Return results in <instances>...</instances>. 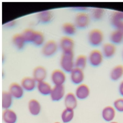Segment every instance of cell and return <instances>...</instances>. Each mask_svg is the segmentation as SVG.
<instances>
[{"mask_svg": "<svg viewBox=\"0 0 123 123\" xmlns=\"http://www.w3.org/2000/svg\"><path fill=\"white\" fill-rule=\"evenodd\" d=\"M65 95V88L63 85L54 86L49 95L52 101L57 102L64 98Z\"/></svg>", "mask_w": 123, "mask_h": 123, "instance_id": "cell-8", "label": "cell"}, {"mask_svg": "<svg viewBox=\"0 0 123 123\" xmlns=\"http://www.w3.org/2000/svg\"><path fill=\"white\" fill-rule=\"evenodd\" d=\"M73 52L62 53L60 61L61 69L66 73H70L75 68Z\"/></svg>", "mask_w": 123, "mask_h": 123, "instance_id": "cell-1", "label": "cell"}, {"mask_svg": "<svg viewBox=\"0 0 123 123\" xmlns=\"http://www.w3.org/2000/svg\"><path fill=\"white\" fill-rule=\"evenodd\" d=\"M32 75L33 78L37 83L45 81L47 77V71L44 67L37 66L33 70Z\"/></svg>", "mask_w": 123, "mask_h": 123, "instance_id": "cell-15", "label": "cell"}, {"mask_svg": "<svg viewBox=\"0 0 123 123\" xmlns=\"http://www.w3.org/2000/svg\"><path fill=\"white\" fill-rule=\"evenodd\" d=\"M123 21V12L116 11L112 13L110 18V23L113 28Z\"/></svg>", "mask_w": 123, "mask_h": 123, "instance_id": "cell-28", "label": "cell"}, {"mask_svg": "<svg viewBox=\"0 0 123 123\" xmlns=\"http://www.w3.org/2000/svg\"><path fill=\"white\" fill-rule=\"evenodd\" d=\"M122 59H123V51H122Z\"/></svg>", "mask_w": 123, "mask_h": 123, "instance_id": "cell-38", "label": "cell"}, {"mask_svg": "<svg viewBox=\"0 0 123 123\" xmlns=\"http://www.w3.org/2000/svg\"><path fill=\"white\" fill-rule=\"evenodd\" d=\"M108 123H119L117 122L116 121H113L111 122H108Z\"/></svg>", "mask_w": 123, "mask_h": 123, "instance_id": "cell-37", "label": "cell"}, {"mask_svg": "<svg viewBox=\"0 0 123 123\" xmlns=\"http://www.w3.org/2000/svg\"><path fill=\"white\" fill-rule=\"evenodd\" d=\"M118 91L120 95L123 97V80H121L119 84Z\"/></svg>", "mask_w": 123, "mask_h": 123, "instance_id": "cell-35", "label": "cell"}, {"mask_svg": "<svg viewBox=\"0 0 123 123\" xmlns=\"http://www.w3.org/2000/svg\"><path fill=\"white\" fill-rule=\"evenodd\" d=\"M16 21L15 20H12L10 21L5 24L4 26L6 28H11L15 26L16 24Z\"/></svg>", "mask_w": 123, "mask_h": 123, "instance_id": "cell-34", "label": "cell"}, {"mask_svg": "<svg viewBox=\"0 0 123 123\" xmlns=\"http://www.w3.org/2000/svg\"><path fill=\"white\" fill-rule=\"evenodd\" d=\"M54 123H60V122H55Z\"/></svg>", "mask_w": 123, "mask_h": 123, "instance_id": "cell-39", "label": "cell"}, {"mask_svg": "<svg viewBox=\"0 0 123 123\" xmlns=\"http://www.w3.org/2000/svg\"><path fill=\"white\" fill-rule=\"evenodd\" d=\"M105 15V11L103 8H95L92 10L90 17L91 20L96 22L101 20Z\"/></svg>", "mask_w": 123, "mask_h": 123, "instance_id": "cell-26", "label": "cell"}, {"mask_svg": "<svg viewBox=\"0 0 123 123\" xmlns=\"http://www.w3.org/2000/svg\"><path fill=\"white\" fill-rule=\"evenodd\" d=\"M113 106L117 112L123 113V97L116 99L114 101Z\"/></svg>", "mask_w": 123, "mask_h": 123, "instance_id": "cell-32", "label": "cell"}, {"mask_svg": "<svg viewBox=\"0 0 123 123\" xmlns=\"http://www.w3.org/2000/svg\"><path fill=\"white\" fill-rule=\"evenodd\" d=\"M53 16L52 11L49 10L41 11L36 14L37 21L41 24H46L50 23L53 19Z\"/></svg>", "mask_w": 123, "mask_h": 123, "instance_id": "cell-12", "label": "cell"}, {"mask_svg": "<svg viewBox=\"0 0 123 123\" xmlns=\"http://www.w3.org/2000/svg\"><path fill=\"white\" fill-rule=\"evenodd\" d=\"M70 78L72 83L78 85L83 83L85 80V73L83 70L75 67L70 73Z\"/></svg>", "mask_w": 123, "mask_h": 123, "instance_id": "cell-9", "label": "cell"}, {"mask_svg": "<svg viewBox=\"0 0 123 123\" xmlns=\"http://www.w3.org/2000/svg\"><path fill=\"white\" fill-rule=\"evenodd\" d=\"M36 31L30 29L24 30L21 33L26 43L32 44Z\"/></svg>", "mask_w": 123, "mask_h": 123, "instance_id": "cell-31", "label": "cell"}, {"mask_svg": "<svg viewBox=\"0 0 123 123\" xmlns=\"http://www.w3.org/2000/svg\"><path fill=\"white\" fill-rule=\"evenodd\" d=\"M87 40L92 47H97L101 46L104 40V35L102 31L98 29L91 30L88 33Z\"/></svg>", "mask_w": 123, "mask_h": 123, "instance_id": "cell-2", "label": "cell"}, {"mask_svg": "<svg viewBox=\"0 0 123 123\" xmlns=\"http://www.w3.org/2000/svg\"><path fill=\"white\" fill-rule=\"evenodd\" d=\"M12 42L15 48L18 50L23 49L26 43L22 33L15 34L12 38Z\"/></svg>", "mask_w": 123, "mask_h": 123, "instance_id": "cell-21", "label": "cell"}, {"mask_svg": "<svg viewBox=\"0 0 123 123\" xmlns=\"http://www.w3.org/2000/svg\"><path fill=\"white\" fill-rule=\"evenodd\" d=\"M37 82L33 77H26L21 80L20 85L24 91L31 92L37 88Z\"/></svg>", "mask_w": 123, "mask_h": 123, "instance_id": "cell-16", "label": "cell"}, {"mask_svg": "<svg viewBox=\"0 0 123 123\" xmlns=\"http://www.w3.org/2000/svg\"><path fill=\"white\" fill-rule=\"evenodd\" d=\"M104 58L101 51L98 49H93L88 55V62L92 67L98 68L102 64Z\"/></svg>", "mask_w": 123, "mask_h": 123, "instance_id": "cell-4", "label": "cell"}, {"mask_svg": "<svg viewBox=\"0 0 123 123\" xmlns=\"http://www.w3.org/2000/svg\"><path fill=\"white\" fill-rule=\"evenodd\" d=\"M45 38L43 34L40 31H36L32 44L38 47H42L45 43Z\"/></svg>", "mask_w": 123, "mask_h": 123, "instance_id": "cell-30", "label": "cell"}, {"mask_svg": "<svg viewBox=\"0 0 123 123\" xmlns=\"http://www.w3.org/2000/svg\"><path fill=\"white\" fill-rule=\"evenodd\" d=\"M110 42L115 45H119L123 41V33L114 29L109 36Z\"/></svg>", "mask_w": 123, "mask_h": 123, "instance_id": "cell-23", "label": "cell"}, {"mask_svg": "<svg viewBox=\"0 0 123 123\" xmlns=\"http://www.w3.org/2000/svg\"><path fill=\"white\" fill-rule=\"evenodd\" d=\"M13 98L8 91H3L2 95V107L4 110L9 109L12 106Z\"/></svg>", "mask_w": 123, "mask_h": 123, "instance_id": "cell-24", "label": "cell"}, {"mask_svg": "<svg viewBox=\"0 0 123 123\" xmlns=\"http://www.w3.org/2000/svg\"><path fill=\"white\" fill-rule=\"evenodd\" d=\"M74 116V110L65 108L62 112L61 118L64 123H68L72 121Z\"/></svg>", "mask_w": 123, "mask_h": 123, "instance_id": "cell-27", "label": "cell"}, {"mask_svg": "<svg viewBox=\"0 0 123 123\" xmlns=\"http://www.w3.org/2000/svg\"><path fill=\"white\" fill-rule=\"evenodd\" d=\"M37 88L41 95L47 96L50 95L52 87L49 83L43 81L37 83Z\"/></svg>", "mask_w": 123, "mask_h": 123, "instance_id": "cell-22", "label": "cell"}, {"mask_svg": "<svg viewBox=\"0 0 123 123\" xmlns=\"http://www.w3.org/2000/svg\"><path fill=\"white\" fill-rule=\"evenodd\" d=\"M78 100L74 93L72 92L67 93L64 98V103L65 108L74 110L77 106Z\"/></svg>", "mask_w": 123, "mask_h": 123, "instance_id": "cell-17", "label": "cell"}, {"mask_svg": "<svg viewBox=\"0 0 123 123\" xmlns=\"http://www.w3.org/2000/svg\"><path fill=\"white\" fill-rule=\"evenodd\" d=\"M91 20L90 15L87 12H78L75 15L74 24L77 29L83 30L89 26Z\"/></svg>", "mask_w": 123, "mask_h": 123, "instance_id": "cell-3", "label": "cell"}, {"mask_svg": "<svg viewBox=\"0 0 123 123\" xmlns=\"http://www.w3.org/2000/svg\"><path fill=\"white\" fill-rule=\"evenodd\" d=\"M116 51V45L110 42L105 43L103 45L101 51L104 58L109 59L114 56Z\"/></svg>", "mask_w": 123, "mask_h": 123, "instance_id": "cell-14", "label": "cell"}, {"mask_svg": "<svg viewBox=\"0 0 123 123\" xmlns=\"http://www.w3.org/2000/svg\"><path fill=\"white\" fill-rule=\"evenodd\" d=\"M113 28L123 33V21L117 24Z\"/></svg>", "mask_w": 123, "mask_h": 123, "instance_id": "cell-36", "label": "cell"}, {"mask_svg": "<svg viewBox=\"0 0 123 123\" xmlns=\"http://www.w3.org/2000/svg\"><path fill=\"white\" fill-rule=\"evenodd\" d=\"M59 47V45L56 41L49 40L45 42L42 47V54L45 57H51L56 54Z\"/></svg>", "mask_w": 123, "mask_h": 123, "instance_id": "cell-5", "label": "cell"}, {"mask_svg": "<svg viewBox=\"0 0 123 123\" xmlns=\"http://www.w3.org/2000/svg\"><path fill=\"white\" fill-rule=\"evenodd\" d=\"M8 91L13 98L15 99H20L24 95V90L21 85L17 83H11L9 86Z\"/></svg>", "mask_w": 123, "mask_h": 123, "instance_id": "cell-13", "label": "cell"}, {"mask_svg": "<svg viewBox=\"0 0 123 123\" xmlns=\"http://www.w3.org/2000/svg\"><path fill=\"white\" fill-rule=\"evenodd\" d=\"M77 29L74 24L70 23L64 24L62 27V30L64 34L66 36L70 37L75 34Z\"/></svg>", "mask_w": 123, "mask_h": 123, "instance_id": "cell-25", "label": "cell"}, {"mask_svg": "<svg viewBox=\"0 0 123 123\" xmlns=\"http://www.w3.org/2000/svg\"><path fill=\"white\" fill-rule=\"evenodd\" d=\"M28 109L31 115L38 116L41 111V105L39 101L36 99H31L29 101Z\"/></svg>", "mask_w": 123, "mask_h": 123, "instance_id": "cell-19", "label": "cell"}, {"mask_svg": "<svg viewBox=\"0 0 123 123\" xmlns=\"http://www.w3.org/2000/svg\"><path fill=\"white\" fill-rule=\"evenodd\" d=\"M2 119L5 123H16L18 120V116L14 111L9 109L4 110Z\"/></svg>", "mask_w": 123, "mask_h": 123, "instance_id": "cell-20", "label": "cell"}, {"mask_svg": "<svg viewBox=\"0 0 123 123\" xmlns=\"http://www.w3.org/2000/svg\"><path fill=\"white\" fill-rule=\"evenodd\" d=\"M117 112L113 106L107 105L102 109L101 117L105 121L108 123L113 121L116 116Z\"/></svg>", "mask_w": 123, "mask_h": 123, "instance_id": "cell-11", "label": "cell"}, {"mask_svg": "<svg viewBox=\"0 0 123 123\" xmlns=\"http://www.w3.org/2000/svg\"><path fill=\"white\" fill-rule=\"evenodd\" d=\"M90 93L89 86L86 84L82 83L77 85L75 88L74 94L78 100H83L88 98Z\"/></svg>", "mask_w": 123, "mask_h": 123, "instance_id": "cell-10", "label": "cell"}, {"mask_svg": "<svg viewBox=\"0 0 123 123\" xmlns=\"http://www.w3.org/2000/svg\"><path fill=\"white\" fill-rule=\"evenodd\" d=\"M88 62L87 57L84 55H78L75 59V67L83 70L87 65Z\"/></svg>", "mask_w": 123, "mask_h": 123, "instance_id": "cell-29", "label": "cell"}, {"mask_svg": "<svg viewBox=\"0 0 123 123\" xmlns=\"http://www.w3.org/2000/svg\"><path fill=\"white\" fill-rule=\"evenodd\" d=\"M123 77V65L118 64L114 66L109 73L110 79L114 82L120 80Z\"/></svg>", "mask_w": 123, "mask_h": 123, "instance_id": "cell-18", "label": "cell"}, {"mask_svg": "<svg viewBox=\"0 0 123 123\" xmlns=\"http://www.w3.org/2000/svg\"><path fill=\"white\" fill-rule=\"evenodd\" d=\"M59 46L62 53L72 52H73L74 42L71 37L65 36L61 38Z\"/></svg>", "mask_w": 123, "mask_h": 123, "instance_id": "cell-7", "label": "cell"}, {"mask_svg": "<svg viewBox=\"0 0 123 123\" xmlns=\"http://www.w3.org/2000/svg\"><path fill=\"white\" fill-rule=\"evenodd\" d=\"M72 9L74 11H77L78 13L87 12L89 10L88 7L84 6H74L72 7Z\"/></svg>", "mask_w": 123, "mask_h": 123, "instance_id": "cell-33", "label": "cell"}, {"mask_svg": "<svg viewBox=\"0 0 123 123\" xmlns=\"http://www.w3.org/2000/svg\"><path fill=\"white\" fill-rule=\"evenodd\" d=\"M51 80L54 86L63 85L66 82V73L61 69L54 70L51 74Z\"/></svg>", "mask_w": 123, "mask_h": 123, "instance_id": "cell-6", "label": "cell"}]
</instances>
